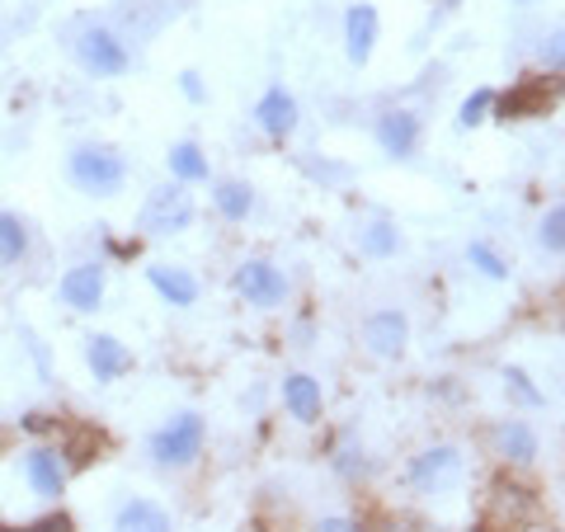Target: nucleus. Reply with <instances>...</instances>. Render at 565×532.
<instances>
[{"label": "nucleus", "mask_w": 565, "mask_h": 532, "mask_svg": "<svg viewBox=\"0 0 565 532\" xmlns=\"http://www.w3.org/2000/svg\"><path fill=\"white\" fill-rule=\"evenodd\" d=\"M184 95H189V99H203V85H199V76H193V71H184Z\"/></svg>", "instance_id": "obj_30"}, {"label": "nucleus", "mask_w": 565, "mask_h": 532, "mask_svg": "<svg viewBox=\"0 0 565 532\" xmlns=\"http://www.w3.org/2000/svg\"><path fill=\"white\" fill-rule=\"evenodd\" d=\"M490 104H494V95H490V91H476V95H467V104H462V114H457V123H462V128H476V123L486 118Z\"/></svg>", "instance_id": "obj_26"}, {"label": "nucleus", "mask_w": 565, "mask_h": 532, "mask_svg": "<svg viewBox=\"0 0 565 532\" xmlns=\"http://www.w3.org/2000/svg\"><path fill=\"white\" fill-rule=\"evenodd\" d=\"M212 193H217V208H222V217H232V222H245V217H250V208H255V193L245 189L241 180H226V184H217Z\"/></svg>", "instance_id": "obj_21"}, {"label": "nucleus", "mask_w": 565, "mask_h": 532, "mask_svg": "<svg viewBox=\"0 0 565 532\" xmlns=\"http://www.w3.org/2000/svg\"><path fill=\"white\" fill-rule=\"evenodd\" d=\"M24 532H71V519H62V513H57V519H39V523L24 528Z\"/></svg>", "instance_id": "obj_28"}, {"label": "nucleus", "mask_w": 565, "mask_h": 532, "mask_svg": "<svg viewBox=\"0 0 565 532\" xmlns=\"http://www.w3.org/2000/svg\"><path fill=\"white\" fill-rule=\"evenodd\" d=\"M255 118H259V128L269 132V137H288V132L297 128V99L282 91V85H274V91L259 99Z\"/></svg>", "instance_id": "obj_13"}, {"label": "nucleus", "mask_w": 565, "mask_h": 532, "mask_svg": "<svg viewBox=\"0 0 565 532\" xmlns=\"http://www.w3.org/2000/svg\"><path fill=\"white\" fill-rule=\"evenodd\" d=\"M85 359H90L99 382H114V377H122V372L132 368V353L122 349V340H114V334H90V344H85Z\"/></svg>", "instance_id": "obj_12"}, {"label": "nucleus", "mask_w": 565, "mask_h": 532, "mask_svg": "<svg viewBox=\"0 0 565 532\" xmlns=\"http://www.w3.org/2000/svg\"><path fill=\"white\" fill-rule=\"evenodd\" d=\"M282 401H288V411L302 424L321 419V382L307 377V372H292V377L282 382Z\"/></svg>", "instance_id": "obj_15"}, {"label": "nucleus", "mask_w": 565, "mask_h": 532, "mask_svg": "<svg viewBox=\"0 0 565 532\" xmlns=\"http://www.w3.org/2000/svg\"><path fill=\"white\" fill-rule=\"evenodd\" d=\"M76 57L85 71H95V76H122V71H128V47L118 43L114 29H85L76 39Z\"/></svg>", "instance_id": "obj_6"}, {"label": "nucleus", "mask_w": 565, "mask_h": 532, "mask_svg": "<svg viewBox=\"0 0 565 532\" xmlns=\"http://www.w3.org/2000/svg\"><path fill=\"white\" fill-rule=\"evenodd\" d=\"M467 259H471V264H476V269H481L486 278H504V274H509V264H504L500 255H494V251H490V245H481V241H471V251H467Z\"/></svg>", "instance_id": "obj_24"}, {"label": "nucleus", "mask_w": 565, "mask_h": 532, "mask_svg": "<svg viewBox=\"0 0 565 532\" xmlns=\"http://www.w3.org/2000/svg\"><path fill=\"white\" fill-rule=\"evenodd\" d=\"M494 448H500L509 462H533L537 457V434L527 429L523 419H504L500 429H494Z\"/></svg>", "instance_id": "obj_19"}, {"label": "nucleus", "mask_w": 565, "mask_h": 532, "mask_svg": "<svg viewBox=\"0 0 565 532\" xmlns=\"http://www.w3.org/2000/svg\"><path fill=\"white\" fill-rule=\"evenodd\" d=\"M170 170L180 180H207V156L193 141H180V147H170Z\"/></svg>", "instance_id": "obj_22"}, {"label": "nucleus", "mask_w": 565, "mask_h": 532, "mask_svg": "<svg viewBox=\"0 0 565 532\" xmlns=\"http://www.w3.org/2000/svg\"><path fill=\"white\" fill-rule=\"evenodd\" d=\"M373 47H377V10L373 6H349L344 14V52H349V62H367L373 57Z\"/></svg>", "instance_id": "obj_10"}, {"label": "nucleus", "mask_w": 565, "mask_h": 532, "mask_svg": "<svg viewBox=\"0 0 565 532\" xmlns=\"http://www.w3.org/2000/svg\"><path fill=\"white\" fill-rule=\"evenodd\" d=\"M316 532H359V523H349V519H326Z\"/></svg>", "instance_id": "obj_29"}, {"label": "nucleus", "mask_w": 565, "mask_h": 532, "mask_svg": "<svg viewBox=\"0 0 565 532\" xmlns=\"http://www.w3.org/2000/svg\"><path fill=\"white\" fill-rule=\"evenodd\" d=\"M504 382H509V392H514V396H519L523 405H542V401H546V396L537 392V386H533V382H527V377H523V372H519V368H509V372H504Z\"/></svg>", "instance_id": "obj_27"}, {"label": "nucleus", "mask_w": 565, "mask_h": 532, "mask_svg": "<svg viewBox=\"0 0 565 532\" xmlns=\"http://www.w3.org/2000/svg\"><path fill=\"white\" fill-rule=\"evenodd\" d=\"M405 340H411V326H405L401 311H377L367 316L363 326V344L377 353V359H401L405 353Z\"/></svg>", "instance_id": "obj_8"}, {"label": "nucleus", "mask_w": 565, "mask_h": 532, "mask_svg": "<svg viewBox=\"0 0 565 532\" xmlns=\"http://www.w3.org/2000/svg\"><path fill=\"white\" fill-rule=\"evenodd\" d=\"M392 532H401V528H392Z\"/></svg>", "instance_id": "obj_31"}, {"label": "nucleus", "mask_w": 565, "mask_h": 532, "mask_svg": "<svg viewBox=\"0 0 565 532\" xmlns=\"http://www.w3.org/2000/svg\"><path fill=\"white\" fill-rule=\"evenodd\" d=\"M236 288L245 292V301H255V307H278V301L288 297V283H282V274L274 269V264H264V259L241 264Z\"/></svg>", "instance_id": "obj_7"}, {"label": "nucleus", "mask_w": 565, "mask_h": 532, "mask_svg": "<svg viewBox=\"0 0 565 532\" xmlns=\"http://www.w3.org/2000/svg\"><path fill=\"white\" fill-rule=\"evenodd\" d=\"M537 513V494L519 481H494L481 509V532H523Z\"/></svg>", "instance_id": "obj_2"}, {"label": "nucleus", "mask_w": 565, "mask_h": 532, "mask_svg": "<svg viewBox=\"0 0 565 532\" xmlns=\"http://www.w3.org/2000/svg\"><path fill=\"white\" fill-rule=\"evenodd\" d=\"M193 222V199L184 184H166V189H151L147 208H141V232L147 236H174Z\"/></svg>", "instance_id": "obj_3"}, {"label": "nucleus", "mask_w": 565, "mask_h": 532, "mask_svg": "<svg viewBox=\"0 0 565 532\" xmlns=\"http://www.w3.org/2000/svg\"><path fill=\"white\" fill-rule=\"evenodd\" d=\"M114 532H170V513L151 500H128L118 509Z\"/></svg>", "instance_id": "obj_16"}, {"label": "nucleus", "mask_w": 565, "mask_h": 532, "mask_svg": "<svg viewBox=\"0 0 565 532\" xmlns=\"http://www.w3.org/2000/svg\"><path fill=\"white\" fill-rule=\"evenodd\" d=\"M29 251V232L14 212H0V264H20Z\"/></svg>", "instance_id": "obj_20"}, {"label": "nucleus", "mask_w": 565, "mask_h": 532, "mask_svg": "<svg viewBox=\"0 0 565 532\" xmlns=\"http://www.w3.org/2000/svg\"><path fill=\"white\" fill-rule=\"evenodd\" d=\"M462 481V453L457 448H429L411 462V486L424 494H444Z\"/></svg>", "instance_id": "obj_5"}, {"label": "nucleus", "mask_w": 565, "mask_h": 532, "mask_svg": "<svg viewBox=\"0 0 565 532\" xmlns=\"http://www.w3.org/2000/svg\"><path fill=\"white\" fill-rule=\"evenodd\" d=\"M66 170H71V184L81 193H95V199H109L128 180V166H122V156L114 147H76Z\"/></svg>", "instance_id": "obj_1"}, {"label": "nucleus", "mask_w": 565, "mask_h": 532, "mask_svg": "<svg viewBox=\"0 0 565 532\" xmlns=\"http://www.w3.org/2000/svg\"><path fill=\"white\" fill-rule=\"evenodd\" d=\"M396 226H386V222H373V226H367V232H363V251L367 255H373V259H386V255H396Z\"/></svg>", "instance_id": "obj_23"}, {"label": "nucleus", "mask_w": 565, "mask_h": 532, "mask_svg": "<svg viewBox=\"0 0 565 532\" xmlns=\"http://www.w3.org/2000/svg\"><path fill=\"white\" fill-rule=\"evenodd\" d=\"M377 141H382V151H386V156L405 161V156L415 151V141H419V118H415L411 109L382 114V118H377Z\"/></svg>", "instance_id": "obj_11"}, {"label": "nucleus", "mask_w": 565, "mask_h": 532, "mask_svg": "<svg viewBox=\"0 0 565 532\" xmlns=\"http://www.w3.org/2000/svg\"><path fill=\"white\" fill-rule=\"evenodd\" d=\"M546 109H552V95H546L542 81H527V85H519V91H509L500 99V118H537Z\"/></svg>", "instance_id": "obj_18"}, {"label": "nucleus", "mask_w": 565, "mask_h": 532, "mask_svg": "<svg viewBox=\"0 0 565 532\" xmlns=\"http://www.w3.org/2000/svg\"><path fill=\"white\" fill-rule=\"evenodd\" d=\"M199 453H203V419L193 415V411L174 415L166 429L151 438V457L161 467H189Z\"/></svg>", "instance_id": "obj_4"}, {"label": "nucleus", "mask_w": 565, "mask_h": 532, "mask_svg": "<svg viewBox=\"0 0 565 532\" xmlns=\"http://www.w3.org/2000/svg\"><path fill=\"white\" fill-rule=\"evenodd\" d=\"M151 288L161 292L170 307H193L199 301V283H193V274H184V269H166V264H151Z\"/></svg>", "instance_id": "obj_17"}, {"label": "nucleus", "mask_w": 565, "mask_h": 532, "mask_svg": "<svg viewBox=\"0 0 565 532\" xmlns=\"http://www.w3.org/2000/svg\"><path fill=\"white\" fill-rule=\"evenodd\" d=\"M104 297V264H76L62 278V301L71 311H95Z\"/></svg>", "instance_id": "obj_9"}, {"label": "nucleus", "mask_w": 565, "mask_h": 532, "mask_svg": "<svg viewBox=\"0 0 565 532\" xmlns=\"http://www.w3.org/2000/svg\"><path fill=\"white\" fill-rule=\"evenodd\" d=\"M24 471H29V486L39 490V494H62V486H66V467H62V457L52 453V448H33L29 457H24Z\"/></svg>", "instance_id": "obj_14"}, {"label": "nucleus", "mask_w": 565, "mask_h": 532, "mask_svg": "<svg viewBox=\"0 0 565 532\" xmlns=\"http://www.w3.org/2000/svg\"><path fill=\"white\" fill-rule=\"evenodd\" d=\"M542 245H546L552 255L565 251V208H552V212L542 217Z\"/></svg>", "instance_id": "obj_25"}]
</instances>
